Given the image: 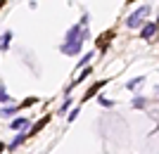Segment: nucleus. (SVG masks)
I'll return each mask as SVG.
<instances>
[{
    "label": "nucleus",
    "mask_w": 159,
    "mask_h": 154,
    "mask_svg": "<svg viewBox=\"0 0 159 154\" xmlns=\"http://www.w3.org/2000/svg\"><path fill=\"white\" fill-rule=\"evenodd\" d=\"M147 14H150V5L138 7L135 12H131V14H128L126 26H128V29H138V26H143V24H145V17H147Z\"/></svg>",
    "instance_id": "nucleus-1"
},
{
    "label": "nucleus",
    "mask_w": 159,
    "mask_h": 154,
    "mask_svg": "<svg viewBox=\"0 0 159 154\" xmlns=\"http://www.w3.org/2000/svg\"><path fill=\"white\" fill-rule=\"evenodd\" d=\"M83 43H86V40H74V43H62V45H60V52H62V55H66V57H76V55L81 52Z\"/></svg>",
    "instance_id": "nucleus-2"
},
{
    "label": "nucleus",
    "mask_w": 159,
    "mask_h": 154,
    "mask_svg": "<svg viewBox=\"0 0 159 154\" xmlns=\"http://www.w3.org/2000/svg\"><path fill=\"white\" fill-rule=\"evenodd\" d=\"M29 138H31V133H29V128H26V130H17V135H14V140L10 142V145H7V149H10V152H14V149H17V147H21V145H24V142H26Z\"/></svg>",
    "instance_id": "nucleus-3"
},
{
    "label": "nucleus",
    "mask_w": 159,
    "mask_h": 154,
    "mask_svg": "<svg viewBox=\"0 0 159 154\" xmlns=\"http://www.w3.org/2000/svg\"><path fill=\"white\" fill-rule=\"evenodd\" d=\"M154 33H157V24H154V21H145V24L140 26V38L150 40V38H154Z\"/></svg>",
    "instance_id": "nucleus-4"
},
{
    "label": "nucleus",
    "mask_w": 159,
    "mask_h": 154,
    "mask_svg": "<svg viewBox=\"0 0 159 154\" xmlns=\"http://www.w3.org/2000/svg\"><path fill=\"white\" fill-rule=\"evenodd\" d=\"M10 128H12V130H24V128H29V119H26V116L12 119V121H10Z\"/></svg>",
    "instance_id": "nucleus-5"
},
{
    "label": "nucleus",
    "mask_w": 159,
    "mask_h": 154,
    "mask_svg": "<svg viewBox=\"0 0 159 154\" xmlns=\"http://www.w3.org/2000/svg\"><path fill=\"white\" fill-rule=\"evenodd\" d=\"M12 38H14V33H12V31H5V33L0 36V52H5L7 47H10V43H12Z\"/></svg>",
    "instance_id": "nucleus-6"
},
{
    "label": "nucleus",
    "mask_w": 159,
    "mask_h": 154,
    "mask_svg": "<svg viewBox=\"0 0 159 154\" xmlns=\"http://www.w3.org/2000/svg\"><path fill=\"white\" fill-rule=\"evenodd\" d=\"M48 121H50V116H43V119H38V121H36V123H33L31 128H29V133H31V135H36V133H38V130H40L43 126H48Z\"/></svg>",
    "instance_id": "nucleus-7"
},
{
    "label": "nucleus",
    "mask_w": 159,
    "mask_h": 154,
    "mask_svg": "<svg viewBox=\"0 0 159 154\" xmlns=\"http://www.w3.org/2000/svg\"><path fill=\"white\" fill-rule=\"evenodd\" d=\"M105 83H107V81H98V83H93V86H90V90H88V93L83 95V102H86V100H90V97H93V95L98 93V90H100L102 86H105Z\"/></svg>",
    "instance_id": "nucleus-8"
},
{
    "label": "nucleus",
    "mask_w": 159,
    "mask_h": 154,
    "mask_svg": "<svg viewBox=\"0 0 159 154\" xmlns=\"http://www.w3.org/2000/svg\"><path fill=\"white\" fill-rule=\"evenodd\" d=\"M17 112H19V107H7V104H5V107L0 109V116H2V119H10V116L17 114Z\"/></svg>",
    "instance_id": "nucleus-9"
},
{
    "label": "nucleus",
    "mask_w": 159,
    "mask_h": 154,
    "mask_svg": "<svg viewBox=\"0 0 159 154\" xmlns=\"http://www.w3.org/2000/svg\"><path fill=\"white\" fill-rule=\"evenodd\" d=\"M0 102H2V104H10V102H12V95L5 90V86H2V83H0Z\"/></svg>",
    "instance_id": "nucleus-10"
},
{
    "label": "nucleus",
    "mask_w": 159,
    "mask_h": 154,
    "mask_svg": "<svg viewBox=\"0 0 159 154\" xmlns=\"http://www.w3.org/2000/svg\"><path fill=\"white\" fill-rule=\"evenodd\" d=\"M131 104H133V107H135V109H140V107H145V104H147V100H145V97H140V95H135Z\"/></svg>",
    "instance_id": "nucleus-11"
},
{
    "label": "nucleus",
    "mask_w": 159,
    "mask_h": 154,
    "mask_svg": "<svg viewBox=\"0 0 159 154\" xmlns=\"http://www.w3.org/2000/svg\"><path fill=\"white\" fill-rule=\"evenodd\" d=\"M143 81H145V76H135L133 81H128V83H126V88H135V86H140Z\"/></svg>",
    "instance_id": "nucleus-12"
},
{
    "label": "nucleus",
    "mask_w": 159,
    "mask_h": 154,
    "mask_svg": "<svg viewBox=\"0 0 159 154\" xmlns=\"http://www.w3.org/2000/svg\"><path fill=\"white\" fill-rule=\"evenodd\" d=\"M93 57H95V52H88V55H86V57H83V59H81V62H79V69H83V67H86V64H88V62L93 59Z\"/></svg>",
    "instance_id": "nucleus-13"
},
{
    "label": "nucleus",
    "mask_w": 159,
    "mask_h": 154,
    "mask_svg": "<svg viewBox=\"0 0 159 154\" xmlns=\"http://www.w3.org/2000/svg\"><path fill=\"white\" fill-rule=\"evenodd\" d=\"M69 107H71V97H66V100L62 102V107H60V114H64V112H66Z\"/></svg>",
    "instance_id": "nucleus-14"
},
{
    "label": "nucleus",
    "mask_w": 159,
    "mask_h": 154,
    "mask_svg": "<svg viewBox=\"0 0 159 154\" xmlns=\"http://www.w3.org/2000/svg\"><path fill=\"white\" fill-rule=\"evenodd\" d=\"M86 76H90V67H86V69H83V71H81V76H79V78H76V83H81V81L86 78Z\"/></svg>",
    "instance_id": "nucleus-15"
},
{
    "label": "nucleus",
    "mask_w": 159,
    "mask_h": 154,
    "mask_svg": "<svg viewBox=\"0 0 159 154\" xmlns=\"http://www.w3.org/2000/svg\"><path fill=\"white\" fill-rule=\"evenodd\" d=\"M88 21H90V14H88V12H83V17H81V21H79V24H81V26H88Z\"/></svg>",
    "instance_id": "nucleus-16"
},
{
    "label": "nucleus",
    "mask_w": 159,
    "mask_h": 154,
    "mask_svg": "<svg viewBox=\"0 0 159 154\" xmlns=\"http://www.w3.org/2000/svg\"><path fill=\"white\" fill-rule=\"evenodd\" d=\"M98 102L102 104V107H112V104H114L112 100H105V97H98Z\"/></svg>",
    "instance_id": "nucleus-17"
},
{
    "label": "nucleus",
    "mask_w": 159,
    "mask_h": 154,
    "mask_svg": "<svg viewBox=\"0 0 159 154\" xmlns=\"http://www.w3.org/2000/svg\"><path fill=\"white\" fill-rule=\"evenodd\" d=\"M76 116H79V109H74V112H69V121H74Z\"/></svg>",
    "instance_id": "nucleus-18"
}]
</instances>
